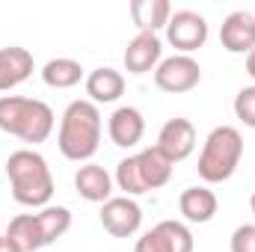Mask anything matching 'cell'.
<instances>
[{"label":"cell","mask_w":255,"mask_h":252,"mask_svg":"<svg viewBox=\"0 0 255 252\" xmlns=\"http://www.w3.org/2000/svg\"><path fill=\"white\" fill-rule=\"evenodd\" d=\"M101 130L104 122L98 104H92L89 98L71 101L60 116V133H57V145L63 157L74 163H89L101 145Z\"/></svg>","instance_id":"obj_1"},{"label":"cell","mask_w":255,"mask_h":252,"mask_svg":"<svg viewBox=\"0 0 255 252\" xmlns=\"http://www.w3.org/2000/svg\"><path fill=\"white\" fill-rule=\"evenodd\" d=\"M12 199L24 208H48L54 199V175L36 148H18L6 160Z\"/></svg>","instance_id":"obj_2"},{"label":"cell","mask_w":255,"mask_h":252,"mask_svg":"<svg viewBox=\"0 0 255 252\" xmlns=\"http://www.w3.org/2000/svg\"><path fill=\"white\" fill-rule=\"evenodd\" d=\"M54 110L39 98L24 95H3L0 98V130L9 136H18L21 142L39 145L54 130Z\"/></svg>","instance_id":"obj_3"},{"label":"cell","mask_w":255,"mask_h":252,"mask_svg":"<svg viewBox=\"0 0 255 252\" xmlns=\"http://www.w3.org/2000/svg\"><path fill=\"white\" fill-rule=\"evenodd\" d=\"M172 166L175 163L157 145H151V148H142V151L125 157V160H119L113 181H116L119 190H125V196L133 199V196H142L148 190L166 187L169 178H172Z\"/></svg>","instance_id":"obj_4"},{"label":"cell","mask_w":255,"mask_h":252,"mask_svg":"<svg viewBox=\"0 0 255 252\" xmlns=\"http://www.w3.org/2000/svg\"><path fill=\"white\" fill-rule=\"evenodd\" d=\"M244 157V136L235 125H217L208 136H205V145H202V154H199V178L205 184H223L235 175L238 163Z\"/></svg>","instance_id":"obj_5"},{"label":"cell","mask_w":255,"mask_h":252,"mask_svg":"<svg viewBox=\"0 0 255 252\" xmlns=\"http://www.w3.org/2000/svg\"><path fill=\"white\" fill-rule=\"evenodd\" d=\"M199 80H202V68L187 54H172V57L160 60V65L154 68V86L169 95L190 92L199 86Z\"/></svg>","instance_id":"obj_6"},{"label":"cell","mask_w":255,"mask_h":252,"mask_svg":"<svg viewBox=\"0 0 255 252\" xmlns=\"http://www.w3.org/2000/svg\"><path fill=\"white\" fill-rule=\"evenodd\" d=\"M193 250H196L193 232L178 220H160L154 229H148L133 244V252H193Z\"/></svg>","instance_id":"obj_7"},{"label":"cell","mask_w":255,"mask_h":252,"mask_svg":"<svg viewBox=\"0 0 255 252\" xmlns=\"http://www.w3.org/2000/svg\"><path fill=\"white\" fill-rule=\"evenodd\" d=\"M166 42L178 51V54H187L199 51L205 42H208V21L193 12V9H178L172 12L169 24H166Z\"/></svg>","instance_id":"obj_8"},{"label":"cell","mask_w":255,"mask_h":252,"mask_svg":"<svg viewBox=\"0 0 255 252\" xmlns=\"http://www.w3.org/2000/svg\"><path fill=\"white\" fill-rule=\"evenodd\" d=\"M101 226L113 238H133L142 226V208L130 196H113L101 205Z\"/></svg>","instance_id":"obj_9"},{"label":"cell","mask_w":255,"mask_h":252,"mask_svg":"<svg viewBox=\"0 0 255 252\" xmlns=\"http://www.w3.org/2000/svg\"><path fill=\"white\" fill-rule=\"evenodd\" d=\"M172 163H181V160H187L193 154V148H196V127H193L190 119H184V116H175V119H169L166 125L160 127V133H157V142H154Z\"/></svg>","instance_id":"obj_10"},{"label":"cell","mask_w":255,"mask_h":252,"mask_svg":"<svg viewBox=\"0 0 255 252\" xmlns=\"http://www.w3.org/2000/svg\"><path fill=\"white\" fill-rule=\"evenodd\" d=\"M220 45L229 54H253L255 51V15L247 9H238L226 15L220 27Z\"/></svg>","instance_id":"obj_11"},{"label":"cell","mask_w":255,"mask_h":252,"mask_svg":"<svg viewBox=\"0 0 255 252\" xmlns=\"http://www.w3.org/2000/svg\"><path fill=\"white\" fill-rule=\"evenodd\" d=\"M163 60V42L157 33H136L125 48L128 74H148Z\"/></svg>","instance_id":"obj_12"},{"label":"cell","mask_w":255,"mask_h":252,"mask_svg":"<svg viewBox=\"0 0 255 252\" xmlns=\"http://www.w3.org/2000/svg\"><path fill=\"white\" fill-rule=\"evenodd\" d=\"M107 133H110L113 145L133 148L145 133V119H142V113L136 107H116L113 116L107 119Z\"/></svg>","instance_id":"obj_13"},{"label":"cell","mask_w":255,"mask_h":252,"mask_svg":"<svg viewBox=\"0 0 255 252\" xmlns=\"http://www.w3.org/2000/svg\"><path fill=\"white\" fill-rule=\"evenodd\" d=\"M74 190L80 193V199H86V202H107V199H113V175L104 169V166H98V163H83L77 172H74Z\"/></svg>","instance_id":"obj_14"},{"label":"cell","mask_w":255,"mask_h":252,"mask_svg":"<svg viewBox=\"0 0 255 252\" xmlns=\"http://www.w3.org/2000/svg\"><path fill=\"white\" fill-rule=\"evenodd\" d=\"M30 74H33V54L27 48L18 45L0 48V92L21 86Z\"/></svg>","instance_id":"obj_15"},{"label":"cell","mask_w":255,"mask_h":252,"mask_svg":"<svg viewBox=\"0 0 255 252\" xmlns=\"http://www.w3.org/2000/svg\"><path fill=\"white\" fill-rule=\"evenodd\" d=\"M122 92H125V77L116 68L101 65L86 74V95L92 104H113L122 98Z\"/></svg>","instance_id":"obj_16"},{"label":"cell","mask_w":255,"mask_h":252,"mask_svg":"<svg viewBox=\"0 0 255 252\" xmlns=\"http://www.w3.org/2000/svg\"><path fill=\"white\" fill-rule=\"evenodd\" d=\"M220 202H217V193L208 187H187L178 196V211L187 223H211L214 214H217Z\"/></svg>","instance_id":"obj_17"},{"label":"cell","mask_w":255,"mask_h":252,"mask_svg":"<svg viewBox=\"0 0 255 252\" xmlns=\"http://www.w3.org/2000/svg\"><path fill=\"white\" fill-rule=\"evenodd\" d=\"M130 18L139 27V33H157V30H166L172 18V6L166 0H133Z\"/></svg>","instance_id":"obj_18"},{"label":"cell","mask_w":255,"mask_h":252,"mask_svg":"<svg viewBox=\"0 0 255 252\" xmlns=\"http://www.w3.org/2000/svg\"><path fill=\"white\" fill-rule=\"evenodd\" d=\"M42 80L51 89H71L83 80V65L71 57H57L42 65Z\"/></svg>","instance_id":"obj_19"},{"label":"cell","mask_w":255,"mask_h":252,"mask_svg":"<svg viewBox=\"0 0 255 252\" xmlns=\"http://www.w3.org/2000/svg\"><path fill=\"white\" fill-rule=\"evenodd\" d=\"M6 238H9L21 252H36V250L45 247L36 214H18V217H12V223H9V229H6Z\"/></svg>","instance_id":"obj_20"},{"label":"cell","mask_w":255,"mask_h":252,"mask_svg":"<svg viewBox=\"0 0 255 252\" xmlns=\"http://www.w3.org/2000/svg\"><path fill=\"white\" fill-rule=\"evenodd\" d=\"M36 220H39V232H42L45 247L57 244L65 232L71 229V211L63 208V205H48V208H42V211L36 214Z\"/></svg>","instance_id":"obj_21"},{"label":"cell","mask_w":255,"mask_h":252,"mask_svg":"<svg viewBox=\"0 0 255 252\" xmlns=\"http://www.w3.org/2000/svg\"><path fill=\"white\" fill-rule=\"evenodd\" d=\"M235 116L247 127H255V86H244L235 95Z\"/></svg>","instance_id":"obj_22"},{"label":"cell","mask_w":255,"mask_h":252,"mask_svg":"<svg viewBox=\"0 0 255 252\" xmlns=\"http://www.w3.org/2000/svg\"><path fill=\"white\" fill-rule=\"evenodd\" d=\"M232 252H255V226L244 223L232 232Z\"/></svg>","instance_id":"obj_23"},{"label":"cell","mask_w":255,"mask_h":252,"mask_svg":"<svg viewBox=\"0 0 255 252\" xmlns=\"http://www.w3.org/2000/svg\"><path fill=\"white\" fill-rule=\"evenodd\" d=\"M0 252H21V250H18V247H15V244L3 235V241H0Z\"/></svg>","instance_id":"obj_24"},{"label":"cell","mask_w":255,"mask_h":252,"mask_svg":"<svg viewBox=\"0 0 255 252\" xmlns=\"http://www.w3.org/2000/svg\"><path fill=\"white\" fill-rule=\"evenodd\" d=\"M247 74L255 80V51L253 54H247Z\"/></svg>","instance_id":"obj_25"},{"label":"cell","mask_w":255,"mask_h":252,"mask_svg":"<svg viewBox=\"0 0 255 252\" xmlns=\"http://www.w3.org/2000/svg\"><path fill=\"white\" fill-rule=\"evenodd\" d=\"M250 208H253V220H255V193H253V199H250ZM255 226V223H253Z\"/></svg>","instance_id":"obj_26"},{"label":"cell","mask_w":255,"mask_h":252,"mask_svg":"<svg viewBox=\"0 0 255 252\" xmlns=\"http://www.w3.org/2000/svg\"><path fill=\"white\" fill-rule=\"evenodd\" d=\"M0 241H3V235H0Z\"/></svg>","instance_id":"obj_27"}]
</instances>
